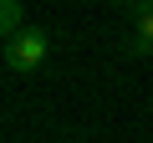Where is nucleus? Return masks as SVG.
<instances>
[{
	"mask_svg": "<svg viewBox=\"0 0 153 143\" xmlns=\"http://www.w3.org/2000/svg\"><path fill=\"white\" fill-rule=\"evenodd\" d=\"M133 21H138V46L153 51V0H138V5H133Z\"/></svg>",
	"mask_w": 153,
	"mask_h": 143,
	"instance_id": "2",
	"label": "nucleus"
},
{
	"mask_svg": "<svg viewBox=\"0 0 153 143\" xmlns=\"http://www.w3.org/2000/svg\"><path fill=\"white\" fill-rule=\"evenodd\" d=\"M46 51H51L46 31H41V26H26L21 36H10V41H5V66L26 77V72H36V66L46 61Z\"/></svg>",
	"mask_w": 153,
	"mask_h": 143,
	"instance_id": "1",
	"label": "nucleus"
},
{
	"mask_svg": "<svg viewBox=\"0 0 153 143\" xmlns=\"http://www.w3.org/2000/svg\"><path fill=\"white\" fill-rule=\"evenodd\" d=\"M21 21H26V10H21V0H5V5H0V31H5V41L26 31Z\"/></svg>",
	"mask_w": 153,
	"mask_h": 143,
	"instance_id": "3",
	"label": "nucleus"
}]
</instances>
